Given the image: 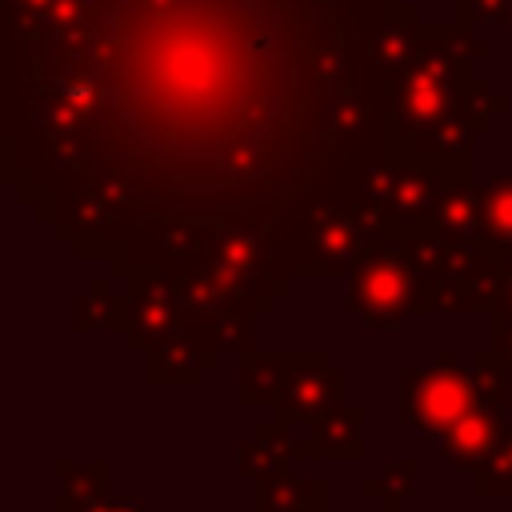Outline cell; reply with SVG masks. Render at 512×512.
<instances>
[{
  "mask_svg": "<svg viewBox=\"0 0 512 512\" xmlns=\"http://www.w3.org/2000/svg\"><path fill=\"white\" fill-rule=\"evenodd\" d=\"M476 60H488V44L476 40L464 20L424 24L416 52L388 76V160L472 176L476 136L508 108V100L476 72Z\"/></svg>",
  "mask_w": 512,
  "mask_h": 512,
  "instance_id": "1",
  "label": "cell"
},
{
  "mask_svg": "<svg viewBox=\"0 0 512 512\" xmlns=\"http://www.w3.org/2000/svg\"><path fill=\"white\" fill-rule=\"evenodd\" d=\"M348 316L368 328H400L412 316L436 312L432 280L408 260L404 244L380 236L364 248L360 264L348 272Z\"/></svg>",
  "mask_w": 512,
  "mask_h": 512,
  "instance_id": "2",
  "label": "cell"
},
{
  "mask_svg": "<svg viewBox=\"0 0 512 512\" xmlns=\"http://www.w3.org/2000/svg\"><path fill=\"white\" fill-rule=\"evenodd\" d=\"M476 400V368H464L448 348L432 364L400 372V420L428 440H440Z\"/></svg>",
  "mask_w": 512,
  "mask_h": 512,
  "instance_id": "3",
  "label": "cell"
},
{
  "mask_svg": "<svg viewBox=\"0 0 512 512\" xmlns=\"http://www.w3.org/2000/svg\"><path fill=\"white\" fill-rule=\"evenodd\" d=\"M384 236V212L372 204H308V224H304V256L292 264V272H320V276H340L352 272L372 240Z\"/></svg>",
  "mask_w": 512,
  "mask_h": 512,
  "instance_id": "4",
  "label": "cell"
},
{
  "mask_svg": "<svg viewBox=\"0 0 512 512\" xmlns=\"http://www.w3.org/2000/svg\"><path fill=\"white\" fill-rule=\"evenodd\" d=\"M452 176L428 168V164H404V160H376L372 168H364L360 180V200L372 204L376 212H384L388 220H428L440 188Z\"/></svg>",
  "mask_w": 512,
  "mask_h": 512,
  "instance_id": "5",
  "label": "cell"
},
{
  "mask_svg": "<svg viewBox=\"0 0 512 512\" xmlns=\"http://www.w3.org/2000/svg\"><path fill=\"white\" fill-rule=\"evenodd\" d=\"M344 400V368H336L324 352H284V380L272 400V416L280 424L316 420L332 404Z\"/></svg>",
  "mask_w": 512,
  "mask_h": 512,
  "instance_id": "6",
  "label": "cell"
},
{
  "mask_svg": "<svg viewBox=\"0 0 512 512\" xmlns=\"http://www.w3.org/2000/svg\"><path fill=\"white\" fill-rule=\"evenodd\" d=\"M164 272L168 268L132 264V320H128L124 336L140 352H152V348H160V344H168L172 336L184 332L180 296H176V288Z\"/></svg>",
  "mask_w": 512,
  "mask_h": 512,
  "instance_id": "7",
  "label": "cell"
},
{
  "mask_svg": "<svg viewBox=\"0 0 512 512\" xmlns=\"http://www.w3.org/2000/svg\"><path fill=\"white\" fill-rule=\"evenodd\" d=\"M508 412H512L508 400H492L480 392V400L440 436V456L468 476L480 472L496 456V448L508 432Z\"/></svg>",
  "mask_w": 512,
  "mask_h": 512,
  "instance_id": "8",
  "label": "cell"
},
{
  "mask_svg": "<svg viewBox=\"0 0 512 512\" xmlns=\"http://www.w3.org/2000/svg\"><path fill=\"white\" fill-rule=\"evenodd\" d=\"M360 424H364V408L360 404H332L328 412H320L312 420V436L296 444V460H360L364 456V440H360Z\"/></svg>",
  "mask_w": 512,
  "mask_h": 512,
  "instance_id": "9",
  "label": "cell"
},
{
  "mask_svg": "<svg viewBox=\"0 0 512 512\" xmlns=\"http://www.w3.org/2000/svg\"><path fill=\"white\" fill-rule=\"evenodd\" d=\"M296 444L300 440H292L288 424H280L272 416V420L256 424V432L248 440L236 444V472L252 476V480L272 476V472H288V464L296 460Z\"/></svg>",
  "mask_w": 512,
  "mask_h": 512,
  "instance_id": "10",
  "label": "cell"
},
{
  "mask_svg": "<svg viewBox=\"0 0 512 512\" xmlns=\"http://www.w3.org/2000/svg\"><path fill=\"white\" fill-rule=\"evenodd\" d=\"M256 512H312L328 508V480L324 476H292V472H272L256 480L252 492Z\"/></svg>",
  "mask_w": 512,
  "mask_h": 512,
  "instance_id": "11",
  "label": "cell"
},
{
  "mask_svg": "<svg viewBox=\"0 0 512 512\" xmlns=\"http://www.w3.org/2000/svg\"><path fill=\"white\" fill-rule=\"evenodd\" d=\"M428 224L444 236H460V240H472L480 236V188L472 184V176H452L432 212H428Z\"/></svg>",
  "mask_w": 512,
  "mask_h": 512,
  "instance_id": "12",
  "label": "cell"
},
{
  "mask_svg": "<svg viewBox=\"0 0 512 512\" xmlns=\"http://www.w3.org/2000/svg\"><path fill=\"white\" fill-rule=\"evenodd\" d=\"M72 316H76V332H84V328H92V324L128 332V320H132V288H128V292H116L112 276H100V280L88 284L84 296H76Z\"/></svg>",
  "mask_w": 512,
  "mask_h": 512,
  "instance_id": "13",
  "label": "cell"
},
{
  "mask_svg": "<svg viewBox=\"0 0 512 512\" xmlns=\"http://www.w3.org/2000/svg\"><path fill=\"white\" fill-rule=\"evenodd\" d=\"M284 380V352L244 348L236 360V400L240 404H272Z\"/></svg>",
  "mask_w": 512,
  "mask_h": 512,
  "instance_id": "14",
  "label": "cell"
},
{
  "mask_svg": "<svg viewBox=\"0 0 512 512\" xmlns=\"http://www.w3.org/2000/svg\"><path fill=\"white\" fill-rule=\"evenodd\" d=\"M112 464L108 460H92V464H72V460H56V476H60V496H56V512H72L84 500L112 492L108 484Z\"/></svg>",
  "mask_w": 512,
  "mask_h": 512,
  "instance_id": "15",
  "label": "cell"
},
{
  "mask_svg": "<svg viewBox=\"0 0 512 512\" xmlns=\"http://www.w3.org/2000/svg\"><path fill=\"white\" fill-rule=\"evenodd\" d=\"M480 236L512 252V172H496L480 188Z\"/></svg>",
  "mask_w": 512,
  "mask_h": 512,
  "instance_id": "16",
  "label": "cell"
},
{
  "mask_svg": "<svg viewBox=\"0 0 512 512\" xmlns=\"http://www.w3.org/2000/svg\"><path fill=\"white\" fill-rule=\"evenodd\" d=\"M416 480H420V460H396V464L372 472V476L360 484V492H364L368 500H376L380 512H400L404 500L412 496Z\"/></svg>",
  "mask_w": 512,
  "mask_h": 512,
  "instance_id": "17",
  "label": "cell"
},
{
  "mask_svg": "<svg viewBox=\"0 0 512 512\" xmlns=\"http://www.w3.org/2000/svg\"><path fill=\"white\" fill-rule=\"evenodd\" d=\"M472 492L476 496H512V428L504 432L496 456L480 472H472Z\"/></svg>",
  "mask_w": 512,
  "mask_h": 512,
  "instance_id": "18",
  "label": "cell"
},
{
  "mask_svg": "<svg viewBox=\"0 0 512 512\" xmlns=\"http://www.w3.org/2000/svg\"><path fill=\"white\" fill-rule=\"evenodd\" d=\"M512 0H456V20L464 24H500L508 20Z\"/></svg>",
  "mask_w": 512,
  "mask_h": 512,
  "instance_id": "19",
  "label": "cell"
},
{
  "mask_svg": "<svg viewBox=\"0 0 512 512\" xmlns=\"http://www.w3.org/2000/svg\"><path fill=\"white\" fill-rule=\"evenodd\" d=\"M72 512H152L144 500H136V496H120V492H100V496H92V500H84L80 508H72Z\"/></svg>",
  "mask_w": 512,
  "mask_h": 512,
  "instance_id": "20",
  "label": "cell"
},
{
  "mask_svg": "<svg viewBox=\"0 0 512 512\" xmlns=\"http://www.w3.org/2000/svg\"><path fill=\"white\" fill-rule=\"evenodd\" d=\"M492 352L512 368V316H492Z\"/></svg>",
  "mask_w": 512,
  "mask_h": 512,
  "instance_id": "21",
  "label": "cell"
},
{
  "mask_svg": "<svg viewBox=\"0 0 512 512\" xmlns=\"http://www.w3.org/2000/svg\"><path fill=\"white\" fill-rule=\"evenodd\" d=\"M492 316H512V260H508V272H504L500 300H496V312H492Z\"/></svg>",
  "mask_w": 512,
  "mask_h": 512,
  "instance_id": "22",
  "label": "cell"
},
{
  "mask_svg": "<svg viewBox=\"0 0 512 512\" xmlns=\"http://www.w3.org/2000/svg\"><path fill=\"white\" fill-rule=\"evenodd\" d=\"M508 20H512V12H508ZM508 56H512V24H508Z\"/></svg>",
  "mask_w": 512,
  "mask_h": 512,
  "instance_id": "23",
  "label": "cell"
},
{
  "mask_svg": "<svg viewBox=\"0 0 512 512\" xmlns=\"http://www.w3.org/2000/svg\"><path fill=\"white\" fill-rule=\"evenodd\" d=\"M312 512H328V508H312Z\"/></svg>",
  "mask_w": 512,
  "mask_h": 512,
  "instance_id": "24",
  "label": "cell"
}]
</instances>
